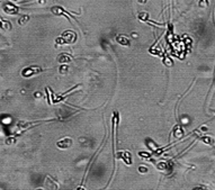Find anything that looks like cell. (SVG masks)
I'll return each instance as SVG.
<instances>
[{
	"label": "cell",
	"instance_id": "13",
	"mask_svg": "<svg viewBox=\"0 0 215 190\" xmlns=\"http://www.w3.org/2000/svg\"><path fill=\"white\" fill-rule=\"evenodd\" d=\"M139 18L141 19V20H146L148 19V14L146 13H141L140 16H139Z\"/></svg>",
	"mask_w": 215,
	"mask_h": 190
},
{
	"label": "cell",
	"instance_id": "16",
	"mask_svg": "<svg viewBox=\"0 0 215 190\" xmlns=\"http://www.w3.org/2000/svg\"><path fill=\"white\" fill-rule=\"evenodd\" d=\"M77 190H85V189H83V187H82V186H80V187H78V188H77Z\"/></svg>",
	"mask_w": 215,
	"mask_h": 190
},
{
	"label": "cell",
	"instance_id": "2",
	"mask_svg": "<svg viewBox=\"0 0 215 190\" xmlns=\"http://www.w3.org/2000/svg\"><path fill=\"white\" fill-rule=\"evenodd\" d=\"M61 37L64 39L65 44H71V43H74V42H75V39H77V35H75V33H74V32L67 31V32H64V33L62 34V36H61Z\"/></svg>",
	"mask_w": 215,
	"mask_h": 190
},
{
	"label": "cell",
	"instance_id": "4",
	"mask_svg": "<svg viewBox=\"0 0 215 190\" xmlns=\"http://www.w3.org/2000/svg\"><path fill=\"white\" fill-rule=\"evenodd\" d=\"M3 10H5V13H7L8 15H16V14H18V11H19V8H18L17 6H15L13 2H8V3L3 7Z\"/></svg>",
	"mask_w": 215,
	"mask_h": 190
},
{
	"label": "cell",
	"instance_id": "8",
	"mask_svg": "<svg viewBox=\"0 0 215 190\" xmlns=\"http://www.w3.org/2000/svg\"><path fill=\"white\" fill-rule=\"evenodd\" d=\"M200 141H202L203 143H205V144H208V145H214V140H213L212 137H210V136H204V137H202V138H200Z\"/></svg>",
	"mask_w": 215,
	"mask_h": 190
},
{
	"label": "cell",
	"instance_id": "7",
	"mask_svg": "<svg viewBox=\"0 0 215 190\" xmlns=\"http://www.w3.org/2000/svg\"><path fill=\"white\" fill-rule=\"evenodd\" d=\"M116 42L120 43L121 45H124V46H128L130 45V41L124 36V35H120L116 37Z\"/></svg>",
	"mask_w": 215,
	"mask_h": 190
},
{
	"label": "cell",
	"instance_id": "12",
	"mask_svg": "<svg viewBox=\"0 0 215 190\" xmlns=\"http://www.w3.org/2000/svg\"><path fill=\"white\" fill-rule=\"evenodd\" d=\"M1 23H2V27H3V28H8V29H9V28L11 27L9 21H5L3 19H1Z\"/></svg>",
	"mask_w": 215,
	"mask_h": 190
},
{
	"label": "cell",
	"instance_id": "9",
	"mask_svg": "<svg viewBox=\"0 0 215 190\" xmlns=\"http://www.w3.org/2000/svg\"><path fill=\"white\" fill-rule=\"evenodd\" d=\"M157 169L158 170H160V171H164L166 169H168V165H167V163L166 162H159V163H157Z\"/></svg>",
	"mask_w": 215,
	"mask_h": 190
},
{
	"label": "cell",
	"instance_id": "11",
	"mask_svg": "<svg viewBox=\"0 0 215 190\" xmlns=\"http://www.w3.org/2000/svg\"><path fill=\"white\" fill-rule=\"evenodd\" d=\"M139 155L141 157H144V159H148L150 161V157H151V154L150 153H146V152H139Z\"/></svg>",
	"mask_w": 215,
	"mask_h": 190
},
{
	"label": "cell",
	"instance_id": "17",
	"mask_svg": "<svg viewBox=\"0 0 215 190\" xmlns=\"http://www.w3.org/2000/svg\"><path fill=\"white\" fill-rule=\"evenodd\" d=\"M36 190H44V189H36Z\"/></svg>",
	"mask_w": 215,
	"mask_h": 190
},
{
	"label": "cell",
	"instance_id": "1",
	"mask_svg": "<svg viewBox=\"0 0 215 190\" xmlns=\"http://www.w3.org/2000/svg\"><path fill=\"white\" fill-rule=\"evenodd\" d=\"M39 72H42V69H41L39 66L33 65V66L25 68V69L21 71V76H24V78H29V76H33L34 74H37V73H39Z\"/></svg>",
	"mask_w": 215,
	"mask_h": 190
},
{
	"label": "cell",
	"instance_id": "5",
	"mask_svg": "<svg viewBox=\"0 0 215 190\" xmlns=\"http://www.w3.org/2000/svg\"><path fill=\"white\" fill-rule=\"evenodd\" d=\"M71 144H72L71 138H63V140H61V141H59L56 143L57 147H60V149H68L69 146H71Z\"/></svg>",
	"mask_w": 215,
	"mask_h": 190
},
{
	"label": "cell",
	"instance_id": "3",
	"mask_svg": "<svg viewBox=\"0 0 215 190\" xmlns=\"http://www.w3.org/2000/svg\"><path fill=\"white\" fill-rule=\"evenodd\" d=\"M116 157H117V159L123 160L126 164H128V165H131V164H132L131 154L127 152V151H121V152H118L117 154H115V159H116Z\"/></svg>",
	"mask_w": 215,
	"mask_h": 190
},
{
	"label": "cell",
	"instance_id": "10",
	"mask_svg": "<svg viewBox=\"0 0 215 190\" xmlns=\"http://www.w3.org/2000/svg\"><path fill=\"white\" fill-rule=\"evenodd\" d=\"M28 19H29V17H28L27 15H24V16H21V17L19 18L18 23H19V25H24V23H25V21H27Z\"/></svg>",
	"mask_w": 215,
	"mask_h": 190
},
{
	"label": "cell",
	"instance_id": "14",
	"mask_svg": "<svg viewBox=\"0 0 215 190\" xmlns=\"http://www.w3.org/2000/svg\"><path fill=\"white\" fill-rule=\"evenodd\" d=\"M139 171L141 172V173H145V172H148V168L143 167V165H140L139 167Z\"/></svg>",
	"mask_w": 215,
	"mask_h": 190
},
{
	"label": "cell",
	"instance_id": "6",
	"mask_svg": "<svg viewBox=\"0 0 215 190\" xmlns=\"http://www.w3.org/2000/svg\"><path fill=\"white\" fill-rule=\"evenodd\" d=\"M57 61L60 63H68V62H71L72 61V57L67 54V53H61L59 56H57Z\"/></svg>",
	"mask_w": 215,
	"mask_h": 190
},
{
	"label": "cell",
	"instance_id": "15",
	"mask_svg": "<svg viewBox=\"0 0 215 190\" xmlns=\"http://www.w3.org/2000/svg\"><path fill=\"white\" fill-rule=\"evenodd\" d=\"M56 43L57 44H65V42H64V39L62 37H59V38H56Z\"/></svg>",
	"mask_w": 215,
	"mask_h": 190
}]
</instances>
